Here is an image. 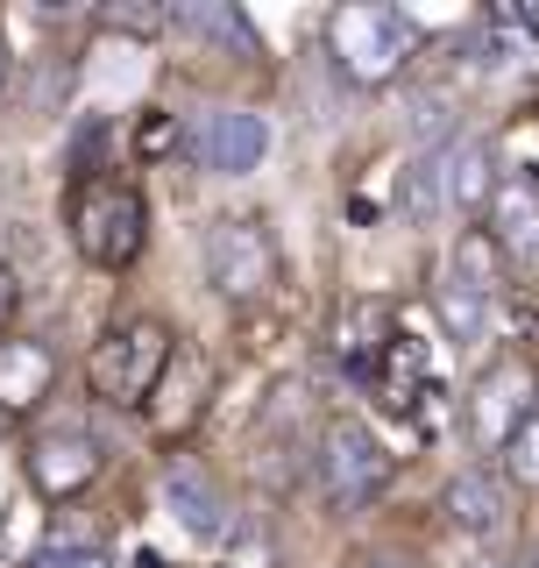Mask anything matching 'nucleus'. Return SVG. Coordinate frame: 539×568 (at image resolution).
Wrapping results in <instances>:
<instances>
[{"instance_id":"f257e3e1","label":"nucleus","mask_w":539,"mask_h":568,"mask_svg":"<svg viewBox=\"0 0 539 568\" xmlns=\"http://www.w3.org/2000/svg\"><path fill=\"white\" fill-rule=\"evenodd\" d=\"M164 369H171V327L150 320V313H135V320H114V327L100 334L93 363H85V390H93L100 405H114V413H135V405L156 398Z\"/></svg>"},{"instance_id":"f03ea898","label":"nucleus","mask_w":539,"mask_h":568,"mask_svg":"<svg viewBox=\"0 0 539 568\" xmlns=\"http://www.w3.org/2000/svg\"><path fill=\"white\" fill-rule=\"evenodd\" d=\"M419 50V29L384 0H348L327 14V58L348 71L355 85H390Z\"/></svg>"},{"instance_id":"7ed1b4c3","label":"nucleus","mask_w":539,"mask_h":568,"mask_svg":"<svg viewBox=\"0 0 539 568\" xmlns=\"http://www.w3.org/2000/svg\"><path fill=\"white\" fill-rule=\"evenodd\" d=\"M71 235H79V256L100 263V271H129L150 242V206L129 178H93L71 200Z\"/></svg>"},{"instance_id":"20e7f679","label":"nucleus","mask_w":539,"mask_h":568,"mask_svg":"<svg viewBox=\"0 0 539 568\" xmlns=\"http://www.w3.org/2000/svg\"><path fill=\"white\" fill-rule=\"evenodd\" d=\"M313 469H319V490H327V505H334V511H363L369 497L390 484V455H384V440H376L363 419H348V413L319 426V455H313Z\"/></svg>"},{"instance_id":"39448f33","label":"nucleus","mask_w":539,"mask_h":568,"mask_svg":"<svg viewBox=\"0 0 539 568\" xmlns=\"http://www.w3.org/2000/svg\"><path fill=\"white\" fill-rule=\"evenodd\" d=\"M206 277L221 298H263L270 284H277V235L256 221V213H227V221L206 227Z\"/></svg>"},{"instance_id":"423d86ee","label":"nucleus","mask_w":539,"mask_h":568,"mask_svg":"<svg viewBox=\"0 0 539 568\" xmlns=\"http://www.w3.org/2000/svg\"><path fill=\"white\" fill-rule=\"evenodd\" d=\"M539 413V384H532V363L518 348L505 355H490V369L476 377V398H469V434L482 440V448H497L505 455V440L518 434Z\"/></svg>"},{"instance_id":"0eeeda50","label":"nucleus","mask_w":539,"mask_h":568,"mask_svg":"<svg viewBox=\"0 0 539 568\" xmlns=\"http://www.w3.org/2000/svg\"><path fill=\"white\" fill-rule=\"evenodd\" d=\"M22 469H29V490L43 497V505H71V497L100 476V440L85 434V426H50V434H35Z\"/></svg>"},{"instance_id":"6e6552de","label":"nucleus","mask_w":539,"mask_h":568,"mask_svg":"<svg viewBox=\"0 0 539 568\" xmlns=\"http://www.w3.org/2000/svg\"><path fill=\"white\" fill-rule=\"evenodd\" d=\"M164 511L192 532V540H206V547H221L227 532H235V505H227L221 476H213L206 462H192V455H177L164 469Z\"/></svg>"},{"instance_id":"1a4fd4ad","label":"nucleus","mask_w":539,"mask_h":568,"mask_svg":"<svg viewBox=\"0 0 539 568\" xmlns=\"http://www.w3.org/2000/svg\"><path fill=\"white\" fill-rule=\"evenodd\" d=\"M192 150H200V164H206V171L242 178V171H256V164H263V150H270V121H263V114H248V106H213V114H200V129H192Z\"/></svg>"},{"instance_id":"9d476101","label":"nucleus","mask_w":539,"mask_h":568,"mask_svg":"<svg viewBox=\"0 0 539 568\" xmlns=\"http://www.w3.org/2000/svg\"><path fill=\"white\" fill-rule=\"evenodd\" d=\"M50 384H58V355L50 342H0V413L22 419L35 405L50 398Z\"/></svg>"},{"instance_id":"9b49d317","label":"nucleus","mask_w":539,"mask_h":568,"mask_svg":"<svg viewBox=\"0 0 539 568\" xmlns=\"http://www.w3.org/2000/svg\"><path fill=\"white\" fill-rule=\"evenodd\" d=\"M490 235L505 242V256L518 271H539V185L526 178H505V192L490 200Z\"/></svg>"},{"instance_id":"f8f14e48","label":"nucleus","mask_w":539,"mask_h":568,"mask_svg":"<svg viewBox=\"0 0 539 568\" xmlns=\"http://www.w3.org/2000/svg\"><path fill=\"white\" fill-rule=\"evenodd\" d=\"M390 306H376V298H355L348 313H340V334H334V355L348 363V377H363L376 384V369H384V355H390Z\"/></svg>"},{"instance_id":"ddd939ff","label":"nucleus","mask_w":539,"mask_h":568,"mask_svg":"<svg viewBox=\"0 0 539 568\" xmlns=\"http://www.w3.org/2000/svg\"><path fill=\"white\" fill-rule=\"evenodd\" d=\"M505 192V171H497V150L482 135H461L447 150V206L461 213H490V200Z\"/></svg>"},{"instance_id":"4468645a","label":"nucleus","mask_w":539,"mask_h":568,"mask_svg":"<svg viewBox=\"0 0 539 568\" xmlns=\"http://www.w3.org/2000/svg\"><path fill=\"white\" fill-rule=\"evenodd\" d=\"M440 505H447V519H455L461 532H505V519H511V497H505V484H497L490 469H461V476H447V490H440Z\"/></svg>"},{"instance_id":"2eb2a0df","label":"nucleus","mask_w":539,"mask_h":568,"mask_svg":"<svg viewBox=\"0 0 539 568\" xmlns=\"http://www.w3.org/2000/svg\"><path fill=\"white\" fill-rule=\"evenodd\" d=\"M171 22L185 36H200V43H221L235 64L256 58V29H248L242 8H227V0H185V8H171Z\"/></svg>"},{"instance_id":"dca6fc26","label":"nucleus","mask_w":539,"mask_h":568,"mask_svg":"<svg viewBox=\"0 0 539 568\" xmlns=\"http://www.w3.org/2000/svg\"><path fill=\"white\" fill-rule=\"evenodd\" d=\"M511 271L518 263L505 256V242L490 235V227H469V235L455 242V277H469L482 298H497V292H511Z\"/></svg>"},{"instance_id":"f3484780","label":"nucleus","mask_w":539,"mask_h":568,"mask_svg":"<svg viewBox=\"0 0 539 568\" xmlns=\"http://www.w3.org/2000/svg\"><path fill=\"white\" fill-rule=\"evenodd\" d=\"M434 313H440L447 342H482V334H490V298H482L469 277H455V271L434 284Z\"/></svg>"},{"instance_id":"a211bd4d","label":"nucleus","mask_w":539,"mask_h":568,"mask_svg":"<svg viewBox=\"0 0 539 568\" xmlns=\"http://www.w3.org/2000/svg\"><path fill=\"white\" fill-rule=\"evenodd\" d=\"M29 568H106V532H50Z\"/></svg>"},{"instance_id":"6ab92c4d","label":"nucleus","mask_w":539,"mask_h":568,"mask_svg":"<svg viewBox=\"0 0 539 568\" xmlns=\"http://www.w3.org/2000/svg\"><path fill=\"white\" fill-rule=\"evenodd\" d=\"M447 200V156H411V171H405V213L411 221H426Z\"/></svg>"},{"instance_id":"aec40b11","label":"nucleus","mask_w":539,"mask_h":568,"mask_svg":"<svg viewBox=\"0 0 539 568\" xmlns=\"http://www.w3.org/2000/svg\"><path fill=\"white\" fill-rule=\"evenodd\" d=\"M505 484L518 490H539V413L518 426V434L505 440Z\"/></svg>"},{"instance_id":"412c9836","label":"nucleus","mask_w":539,"mask_h":568,"mask_svg":"<svg viewBox=\"0 0 539 568\" xmlns=\"http://www.w3.org/2000/svg\"><path fill=\"white\" fill-rule=\"evenodd\" d=\"M171 150H177V121L164 114V106H150V114L135 121V156L156 164V156H171Z\"/></svg>"},{"instance_id":"4be33fe9","label":"nucleus","mask_w":539,"mask_h":568,"mask_svg":"<svg viewBox=\"0 0 539 568\" xmlns=\"http://www.w3.org/2000/svg\"><path fill=\"white\" fill-rule=\"evenodd\" d=\"M411 135H419V142L455 135V100H447V93H419V100H411Z\"/></svg>"},{"instance_id":"5701e85b","label":"nucleus","mask_w":539,"mask_h":568,"mask_svg":"<svg viewBox=\"0 0 539 568\" xmlns=\"http://www.w3.org/2000/svg\"><path fill=\"white\" fill-rule=\"evenodd\" d=\"M100 22H106V29H129V36H156L171 14H164V8H106Z\"/></svg>"},{"instance_id":"b1692460","label":"nucleus","mask_w":539,"mask_h":568,"mask_svg":"<svg viewBox=\"0 0 539 568\" xmlns=\"http://www.w3.org/2000/svg\"><path fill=\"white\" fill-rule=\"evenodd\" d=\"M490 22H497V29H526V36H539V8H532V0H505Z\"/></svg>"},{"instance_id":"393cba45","label":"nucleus","mask_w":539,"mask_h":568,"mask_svg":"<svg viewBox=\"0 0 539 568\" xmlns=\"http://www.w3.org/2000/svg\"><path fill=\"white\" fill-rule=\"evenodd\" d=\"M14 313H22V284H14V271L0 263V334L14 327Z\"/></svg>"},{"instance_id":"a878e982","label":"nucleus","mask_w":539,"mask_h":568,"mask_svg":"<svg viewBox=\"0 0 539 568\" xmlns=\"http://www.w3.org/2000/svg\"><path fill=\"white\" fill-rule=\"evenodd\" d=\"M121 568H164V555H156V547H142V555H129Z\"/></svg>"},{"instance_id":"bb28decb","label":"nucleus","mask_w":539,"mask_h":568,"mask_svg":"<svg viewBox=\"0 0 539 568\" xmlns=\"http://www.w3.org/2000/svg\"><path fill=\"white\" fill-rule=\"evenodd\" d=\"M355 568H411V561H390V555H363Z\"/></svg>"},{"instance_id":"cd10ccee","label":"nucleus","mask_w":539,"mask_h":568,"mask_svg":"<svg viewBox=\"0 0 539 568\" xmlns=\"http://www.w3.org/2000/svg\"><path fill=\"white\" fill-rule=\"evenodd\" d=\"M469 568H511V561H505V555H482V561H469Z\"/></svg>"},{"instance_id":"c85d7f7f","label":"nucleus","mask_w":539,"mask_h":568,"mask_svg":"<svg viewBox=\"0 0 539 568\" xmlns=\"http://www.w3.org/2000/svg\"><path fill=\"white\" fill-rule=\"evenodd\" d=\"M0 85H8V36H0Z\"/></svg>"},{"instance_id":"c756f323","label":"nucleus","mask_w":539,"mask_h":568,"mask_svg":"<svg viewBox=\"0 0 539 568\" xmlns=\"http://www.w3.org/2000/svg\"><path fill=\"white\" fill-rule=\"evenodd\" d=\"M8 434H14V419H8V413H0V440H8Z\"/></svg>"},{"instance_id":"7c9ffc66","label":"nucleus","mask_w":539,"mask_h":568,"mask_svg":"<svg viewBox=\"0 0 539 568\" xmlns=\"http://www.w3.org/2000/svg\"><path fill=\"white\" fill-rule=\"evenodd\" d=\"M532 568H539V555H532Z\"/></svg>"}]
</instances>
